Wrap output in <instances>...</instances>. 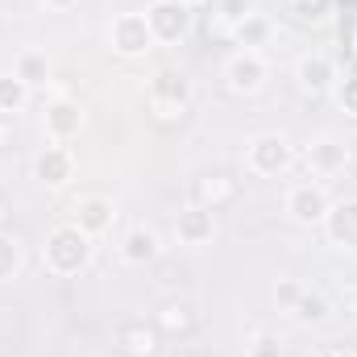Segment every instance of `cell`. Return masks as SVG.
<instances>
[{
  "mask_svg": "<svg viewBox=\"0 0 357 357\" xmlns=\"http://www.w3.org/2000/svg\"><path fill=\"white\" fill-rule=\"evenodd\" d=\"M42 262L50 274L67 278V274H79L91 262V237L79 225H59L50 237H46V250H42Z\"/></svg>",
  "mask_w": 357,
  "mask_h": 357,
  "instance_id": "1",
  "label": "cell"
},
{
  "mask_svg": "<svg viewBox=\"0 0 357 357\" xmlns=\"http://www.w3.org/2000/svg\"><path fill=\"white\" fill-rule=\"evenodd\" d=\"M146 104L150 112H158L162 121H175L191 108V84L178 75V71H158L146 88Z\"/></svg>",
  "mask_w": 357,
  "mask_h": 357,
  "instance_id": "2",
  "label": "cell"
},
{
  "mask_svg": "<svg viewBox=\"0 0 357 357\" xmlns=\"http://www.w3.org/2000/svg\"><path fill=\"white\" fill-rule=\"evenodd\" d=\"M295 162V150H291V142L282 137V133H262V137H254L250 142V150H245V167L254 171V175H282L287 167Z\"/></svg>",
  "mask_w": 357,
  "mask_h": 357,
  "instance_id": "3",
  "label": "cell"
},
{
  "mask_svg": "<svg viewBox=\"0 0 357 357\" xmlns=\"http://www.w3.org/2000/svg\"><path fill=\"white\" fill-rule=\"evenodd\" d=\"M112 341H116V349L125 357H158L162 354V333H158V324H150V320H142V316L116 320Z\"/></svg>",
  "mask_w": 357,
  "mask_h": 357,
  "instance_id": "4",
  "label": "cell"
},
{
  "mask_svg": "<svg viewBox=\"0 0 357 357\" xmlns=\"http://www.w3.org/2000/svg\"><path fill=\"white\" fill-rule=\"evenodd\" d=\"M146 25H150L154 42H183L191 33V4H183V0H154L146 8Z\"/></svg>",
  "mask_w": 357,
  "mask_h": 357,
  "instance_id": "5",
  "label": "cell"
},
{
  "mask_svg": "<svg viewBox=\"0 0 357 357\" xmlns=\"http://www.w3.org/2000/svg\"><path fill=\"white\" fill-rule=\"evenodd\" d=\"M108 38H112V50L121 59H142V54L154 50V33L146 25V13H121L112 21V33Z\"/></svg>",
  "mask_w": 357,
  "mask_h": 357,
  "instance_id": "6",
  "label": "cell"
},
{
  "mask_svg": "<svg viewBox=\"0 0 357 357\" xmlns=\"http://www.w3.org/2000/svg\"><path fill=\"white\" fill-rule=\"evenodd\" d=\"M42 129H46V137H50L54 146H67L71 137L84 133V108H79L75 100L59 96V100H50V104L42 108Z\"/></svg>",
  "mask_w": 357,
  "mask_h": 357,
  "instance_id": "7",
  "label": "cell"
},
{
  "mask_svg": "<svg viewBox=\"0 0 357 357\" xmlns=\"http://www.w3.org/2000/svg\"><path fill=\"white\" fill-rule=\"evenodd\" d=\"M328 208H333V199L320 183H295L287 191V216L295 225H324Z\"/></svg>",
  "mask_w": 357,
  "mask_h": 357,
  "instance_id": "8",
  "label": "cell"
},
{
  "mask_svg": "<svg viewBox=\"0 0 357 357\" xmlns=\"http://www.w3.org/2000/svg\"><path fill=\"white\" fill-rule=\"evenodd\" d=\"M266 75H270V67L262 63L258 50H237V54L225 63V84H229V91H237V96H254V91H262Z\"/></svg>",
  "mask_w": 357,
  "mask_h": 357,
  "instance_id": "9",
  "label": "cell"
},
{
  "mask_svg": "<svg viewBox=\"0 0 357 357\" xmlns=\"http://www.w3.org/2000/svg\"><path fill=\"white\" fill-rule=\"evenodd\" d=\"M345 167H349V146L345 142L320 137V142L307 146V171L316 178H337V175H345Z\"/></svg>",
  "mask_w": 357,
  "mask_h": 357,
  "instance_id": "10",
  "label": "cell"
},
{
  "mask_svg": "<svg viewBox=\"0 0 357 357\" xmlns=\"http://www.w3.org/2000/svg\"><path fill=\"white\" fill-rule=\"evenodd\" d=\"M33 175L42 178L46 187H67L75 178V154L67 146H46L33 162Z\"/></svg>",
  "mask_w": 357,
  "mask_h": 357,
  "instance_id": "11",
  "label": "cell"
},
{
  "mask_svg": "<svg viewBox=\"0 0 357 357\" xmlns=\"http://www.w3.org/2000/svg\"><path fill=\"white\" fill-rule=\"evenodd\" d=\"M295 79H299L303 91L320 96V91H333V84H337L341 75H337V67H333L328 54H303V59L295 63Z\"/></svg>",
  "mask_w": 357,
  "mask_h": 357,
  "instance_id": "12",
  "label": "cell"
},
{
  "mask_svg": "<svg viewBox=\"0 0 357 357\" xmlns=\"http://www.w3.org/2000/svg\"><path fill=\"white\" fill-rule=\"evenodd\" d=\"M175 237L183 245H208V241L216 237V216H212L208 208H199V204L183 208L178 220H175Z\"/></svg>",
  "mask_w": 357,
  "mask_h": 357,
  "instance_id": "13",
  "label": "cell"
},
{
  "mask_svg": "<svg viewBox=\"0 0 357 357\" xmlns=\"http://www.w3.org/2000/svg\"><path fill=\"white\" fill-rule=\"evenodd\" d=\"M324 229H328L333 245L357 250V199H341V204H333L328 216H324Z\"/></svg>",
  "mask_w": 357,
  "mask_h": 357,
  "instance_id": "14",
  "label": "cell"
},
{
  "mask_svg": "<svg viewBox=\"0 0 357 357\" xmlns=\"http://www.w3.org/2000/svg\"><path fill=\"white\" fill-rule=\"evenodd\" d=\"M112 220H116V208H112V199H104V195H88V199H79V208H75V225H79L88 237L108 233Z\"/></svg>",
  "mask_w": 357,
  "mask_h": 357,
  "instance_id": "15",
  "label": "cell"
},
{
  "mask_svg": "<svg viewBox=\"0 0 357 357\" xmlns=\"http://www.w3.org/2000/svg\"><path fill=\"white\" fill-rule=\"evenodd\" d=\"M121 258H125L129 266H146V262H154V258H158V233L146 229V225L129 229V233L121 237Z\"/></svg>",
  "mask_w": 357,
  "mask_h": 357,
  "instance_id": "16",
  "label": "cell"
},
{
  "mask_svg": "<svg viewBox=\"0 0 357 357\" xmlns=\"http://www.w3.org/2000/svg\"><path fill=\"white\" fill-rule=\"evenodd\" d=\"M270 33H274V21H270L266 13H245V17L233 25V42H237L241 50H258V46H266Z\"/></svg>",
  "mask_w": 357,
  "mask_h": 357,
  "instance_id": "17",
  "label": "cell"
},
{
  "mask_svg": "<svg viewBox=\"0 0 357 357\" xmlns=\"http://www.w3.org/2000/svg\"><path fill=\"white\" fill-rule=\"evenodd\" d=\"M195 195H199V208L220 212L225 204L237 199V187H233L225 175H204V178H195Z\"/></svg>",
  "mask_w": 357,
  "mask_h": 357,
  "instance_id": "18",
  "label": "cell"
},
{
  "mask_svg": "<svg viewBox=\"0 0 357 357\" xmlns=\"http://www.w3.org/2000/svg\"><path fill=\"white\" fill-rule=\"evenodd\" d=\"M13 75L25 84V88H42V84H50V59L42 54V50H25V54H17V67H13Z\"/></svg>",
  "mask_w": 357,
  "mask_h": 357,
  "instance_id": "19",
  "label": "cell"
},
{
  "mask_svg": "<svg viewBox=\"0 0 357 357\" xmlns=\"http://www.w3.org/2000/svg\"><path fill=\"white\" fill-rule=\"evenodd\" d=\"M299 324H324L328 320V299L320 295V291H307L303 287V295H299V303H295V312H291Z\"/></svg>",
  "mask_w": 357,
  "mask_h": 357,
  "instance_id": "20",
  "label": "cell"
},
{
  "mask_svg": "<svg viewBox=\"0 0 357 357\" xmlns=\"http://www.w3.org/2000/svg\"><path fill=\"white\" fill-rule=\"evenodd\" d=\"M25 100H29V88L8 71V75H0V116H13V112H21L25 108Z\"/></svg>",
  "mask_w": 357,
  "mask_h": 357,
  "instance_id": "21",
  "label": "cell"
},
{
  "mask_svg": "<svg viewBox=\"0 0 357 357\" xmlns=\"http://www.w3.org/2000/svg\"><path fill=\"white\" fill-rule=\"evenodd\" d=\"M17 274H21V245H17V237L0 233V282H8Z\"/></svg>",
  "mask_w": 357,
  "mask_h": 357,
  "instance_id": "22",
  "label": "cell"
},
{
  "mask_svg": "<svg viewBox=\"0 0 357 357\" xmlns=\"http://www.w3.org/2000/svg\"><path fill=\"white\" fill-rule=\"evenodd\" d=\"M158 324H162L167 333H191L195 320H191V307H187V303H167L162 316H158Z\"/></svg>",
  "mask_w": 357,
  "mask_h": 357,
  "instance_id": "23",
  "label": "cell"
},
{
  "mask_svg": "<svg viewBox=\"0 0 357 357\" xmlns=\"http://www.w3.org/2000/svg\"><path fill=\"white\" fill-rule=\"evenodd\" d=\"M282 354H287V345L274 333H254L250 345H245V357H282Z\"/></svg>",
  "mask_w": 357,
  "mask_h": 357,
  "instance_id": "24",
  "label": "cell"
},
{
  "mask_svg": "<svg viewBox=\"0 0 357 357\" xmlns=\"http://www.w3.org/2000/svg\"><path fill=\"white\" fill-rule=\"evenodd\" d=\"M333 96H337L341 112H349V116H357V71H349L345 79H337V84H333Z\"/></svg>",
  "mask_w": 357,
  "mask_h": 357,
  "instance_id": "25",
  "label": "cell"
},
{
  "mask_svg": "<svg viewBox=\"0 0 357 357\" xmlns=\"http://www.w3.org/2000/svg\"><path fill=\"white\" fill-rule=\"evenodd\" d=\"M299 295H303V282H299V278H278V287H274V303H278V312H295Z\"/></svg>",
  "mask_w": 357,
  "mask_h": 357,
  "instance_id": "26",
  "label": "cell"
},
{
  "mask_svg": "<svg viewBox=\"0 0 357 357\" xmlns=\"http://www.w3.org/2000/svg\"><path fill=\"white\" fill-rule=\"evenodd\" d=\"M291 4H295V13L303 21H324L333 13V0H291Z\"/></svg>",
  "mask_w": 357,
  "mask_h": 357,
  "instance_id": "27",
  "label": "cell"
},
{
  "mask_svg": "<svg viewBox=\"0 0 357 357\" xmlns=\"http://www.w3.org/2000/svg\"><path fill=\"white\" fill-rule=\"evenodd\" d=\"M245 13H250V8H245V0H220V17H225L229 25H237Z\"/></svg>",
  "mask_w": 357,
  "mask_h": 357,
  "instance_id": "28",
  "label": "cell"
},
{
  "mask_svg": "<svg viewBox=\"0 0 357 357\" xmlns=\"http://www.w3.org/2000/svg\"><path fill=\"white\" fill-rule=\"evenodd\" d=\"M320 357H357V345H324Z\"/></svg>",
  "mask_w": 357,
  "mask_h": 357,
  "instance_id": "29",
  "label": "cell"
},
{
  "mask_svg": "<svg viewBox=\"0 0 357 357\" xmlns=\"http://www.w3.org/2000/svg\"><path fill=\"white\" fill-rule=\"evenodd\" d=\"M46 4H50V8H71L75 0H46Z\"/></svg>",
  "mask_w": 357,
  "mask_h": 357,
  "instance_id": "30",
  "label": "cell"
},
{
  "mask_svg": "<svg viewBox=\"0 0 357 357\" xmlns=\"http://www.w3.org/2000/svg\"><path fill=\"white\" fill-rule=\"evenodd\" d=\"M4 133H8V129H4V125H0V142H4Z\"/></svg>",
  "mask_w": 357,
  "mask_h": 357,
  "instance_id": "31",
  "label": "cell"
},
{
  "mask_svg": "<svg viewBox=\"0 0 357 357\" xmlns=\"http://www.w3.org/2000/svg\"><path fill=\"white\" fill-rule=\"evenodd\" d=\"M183 4H199V0H183Z\"/></svg>",
  "mask_w": 357,
  "mask_h": 357,
  "instance_id": "32",
  "label": "cell"
},
{
  "mask_svg": "<svg viewBox=\"0 0 357 357\" xmlns=\"http://www.w3.org/2000/svg\"><path fill=\"white\" fill-rule=\"evenodd\" d=\"M354 71H357V59H354Z\"/></svg>",
  "mask_w": 357,
  "mask_h": 357,
  "instance_id": "33",
  "label": "cell"
},
{
  "mask_svg": "<svg viewBox=\"0 0 357 357\" xmlns=\"http://www.w3.org/2000/svg\"><path fill=\"white\" fill-rule=\"evenodd\" d=\"M354 307H357V295H354Z\"/></svg>",
  "mask_w": 357,
  "mask_h": 357,
  "instance_id": "34",
  "label": "cell"
}]
</instances>
